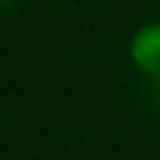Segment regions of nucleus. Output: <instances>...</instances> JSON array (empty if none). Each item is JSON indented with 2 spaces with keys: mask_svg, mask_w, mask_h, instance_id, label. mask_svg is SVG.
<instances>
[{
  "mask_svg": "<svg viewBox=\"0 0 160 160\" xmlns=\"http://www.w3.org/2000/svg\"><path fill=\"white\" fill-rule=\"evenodd\" d=\"M158 102H160V90H158Z\"/></svg>",
  "mask_w": 160,
  "mask_h": 160,
  "instance_id": "nucleus-2",
  "label": "nucleus"
},
{
  "mask_svg": "<svg viewBox=\"0 0 160 160\" xmlns=\"http://www.w3.org/2000/svg\"><path fill=\"white\" fill-rule=\"evenodd\" d=\"M130 60L140 72L160 80V20L135 30L130 38Z\"/></svg>",
  "mask_w": 160,
  "mask_h": 160,
  "instance_id": "nucleus-1",
  "label": "nucleus"
}]
</instances>
